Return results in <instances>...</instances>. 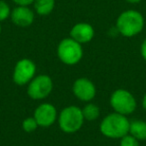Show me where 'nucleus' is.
<instances>
[{
    "mask_svg": "<svg viewBox=\"0 0 146 146\" xmlns=\"http://www.w3.org/2000/svg\"><path fill=\"white\" fill-rule=\"evenodd\" d=\"M130 121L127 116L112 112L100 122L99 130L103 136L110 139H121L129 133Z\"/></svg>",
    "mask_w": 146,
    "mask_h": 146,
    "instance_id": "f257e3e1",
    "label": "nucleus"
},
{
    "mask_svg": "<svg viewBox=\"0 0 146 146\" xmlns=\"http://www.w3.org/2000/svg\"><path fill=\"white\" fill-rule=\"evenodd\" d=\"M144 17L139 11L126 10L116 20V30L124 37H134L144 28Z\"/></svg>",
    "mask_w": 146,
    "mask_h": 146,
    "instance_id": "f03ea898",
    "label": "nucleus"
},
{
    "mask_svg": "<svg viewBox=\"0 0 146 146\" xmlns=\"http://www.w3.org/2000/svg\"><path fill=\"white\" fill-rule=\"evenodd\" d=\"M57 121L59 128L64 133L73 134L81 129L85 119L81 108L76 105H69L61 110Z\"/></svg>",
    "mask_w": 146,
    "mask_h": 146,
    "instance_id": "7ed1b4c3",
    "label": "nucleus"
},
{
    "mask_svg": "<svg viewBox=\"0 0 146 146\" xmlns=\"http://www.w3.org/2000/svg\"><path fill=\"white\" fill-rule=\"evenodd\" d=\"M57 56L65 65H76L83 57L82 44L71 37L62 39L57 46Z\"/></svg>",
    "mask_w": 146,
    "mask_h": 146,
    "instance_id": "20e7f679",
    "label": "nucleus"
},
{
    "mask_svg": "<svg viewBox=\"0 0 146 146\" xmlns=\"http://www.w3.org/2000/svg\"><path fill=\"white\" fill-rule=\"evenodd\" d=\"M109 103L114 112L125 116L132 114L137 108V101L134 95L123 88H119L112 92Z\"/></svg>",
    "mask_w": 146,
    "mask_h": 146,
    "instance_id": "39448f33",
    "label": "nucleus"
},
{
    "mask_svg": "<svg viewBox=\"0 0 146 146\" xmlns=\"http://www.w3.org/2000/svg\"><path fill=\"white\" fill-rule=\"evenodd\" d=\"M53 90V81L46 74L36 75L27 84V95L33 100L47 98Z\"/></svg>",
    "mask_w": 146,
    "mask_h": 146,
    "instance_id": "423d86ee",
    "label": "nucleus"
},
{
    "mask_svg": "<svg viewBox=\"0 0 146 146\" xmlns=\"http://www.w3.org/2000/svg\"><path fill=\"white\" fill-rule=\"evenodd\" d=\"M35 76H36V65L31 59L22 58L17 61L12 74V80L16 85H27Z\"/></svg>",
    "mask_w": 146,
    "mask_h": 146,
    "instance_id": "0eeeda50",
    "label": "nucleus"
},
{
    "mask_svg": "<svg viewBox=\"0 0 146 146\" xmlns=\"http://www.w3.org/2000/svg\"><path fill=\"white\" fill-rule=\"evenodd\" d=\"M33 117L38 123L39 127H50L58 118V112L57 109L53 104L48 103V102H43L39 104L34 110Z\"/></svg>",
    "mask_w": 146,
    "mask_h": 146,
    "instance_id": "6e6552de",
    "label": "nucleus"
},
{
    "mask_svg": "<svg viewBox=\"0 0 146 146\" xmlns=\"http://www.w3.org/2000/svg\"><path fill=\"white\" fill-rule=\"evenodd\" d=\"M72 92L77 99L82 102H91L96 96V86L90 79L80 77L74 81Z\"/></svg>",
    "mask_w": 146,
    "mask_h": 146,
    "instance_id": "1a4fd4ad",
    "label": "nucleus"
},
{
    "mask_svg": "<svg viewBox=\"0 0 146 146\" xmlns=\"http://www.w3.org/2000/svg\"><path fill=\"white\" fill-rule=\"evenodd\" d=\"M70 37L80 44H85L93 39L94 28L86 22L76 23L70 30Z\"/></svg>",
    "mask_w": 146,
    "mask_h": 146,
    "instance_id": "9d476101",
    "label": "nucleus"
},
{
    "mask_svg": "<svg viewBox=\"0 0 146 146\" xmlns=\"http://www.w3.org/2000/svg\"><path fill=\"white\" fill-rule=\"evenodd\" d=\"M10 18L16 26L29 27L34 22V12L28 6H17L11 11Z\"/></svg>",
    "mask_w": 146,
    "mask_h": 146,
    "instance_id": "9b49d317",
    "label": "nucleus"
},
{
    "mask_svg": "<svg viewBox=\"0 0 146 146\" xmlns=\"http://www.w3.org/2000/svg\"><path fill=\"white\" fill-rule=\"evenodd\" d=\"M129 134L132 135L138 141H145L146 140V121L144 120H133L130 122Z\"/></svg>",
    "mask_w": 146,
    "mask_h": 146,
    "instance_id": "f8f14e48",
    "label": "nucleus"
},
{
    "mask_svg": "<svg viewBox=\"0 0 146 146\" xmlns=\"http://www.w3.org/2000/svg\"><path fill=\"white\" fill-rule=\"evenodd\" d=\"M33 6L36 13L41 16H46L53 11L55 0H34Z\"/></svg>",
    "mask_w": 146,
    "mask_h": 146,
    "instance_id": "ddd939ff",
    "label": "nucleus"
},
{
    "mask_svg": "<svg viewBox=\"0 0 146 146\" xmlns=\"http://www.w3.org/2000/svg\"><path fill=\"white\" fill-rule=\"evenodd\" d=\"M82 113L86 121H94L100 116V108L95 103L87 102V104L82 108Z\"/></svg>",
    "mask_w": 146,
    "mask_h": 146,
    "instance_id": "4468645a",
    "label": "nucleus"
},
{
    "mask_svg": "<svg viewBox=\"0 0 146 146\" xmlns=\"http://www.w3.org/2000/svg\"><path fill=\"white\" fill-rule=\"evenodd\" d=\"M21 127H22L23 131L26 133H32V132L36 131V129L39 126L35 118L33 116H30V117H27L23 120L21 123Z\"/></svg>",
    "mask_w": 146,
    "mask_h": 146,
    "instance_id": "2eb2a0df",
    "label": "nucleus"
},
{
    "mask_svg": "<svg viewBox=\"0 0 146 146\" xmlns=\"http://www.w3.org/2000/svg\"><path fill=\"white\" fill-rule=\"evenodd\" d=\"M11 15V9L5 1L0 0V22L5 21Z\"/></svg>",
    "mask_w": 146,
    "mask_h": 146,
    "instance_id": "dca6fc26",
    "label": "nucleus"
},
{
    "mask_svg": "<svg viewBox=\"0 0 146 146\" xmlns=\"http://www.w3.org/2000/svg\"><path fill=\"white\" fill-rule=\"evenodd\" d=\"M119 146H140L139 141L129 133L120 139Z\"/></svg>",
    "mask_w": 146,
    "mask_h": 146,
    "instance_id": "f3484780",
    "label": "nucleus"
},
{
    "mask_svg": "<svg viewBox=\"0 0 146 146\" xmlns=\"http://www.w3.org/2000/svg\"><path fill=\"white\" fill-rule=\"evenodd\" d=\"M13 2L17 4V6H29L33 4L34 0H13Z\"/></svg>",
    "mask_w": 146,
    "mask_h": 146,
    "instance_id": "a211bd4d",
    "label": "nucleus"
},
{
    "mask_svg": "<svg viewBox=\"0 0 146 146\" xmlns=\"http://www.w3.org/2000/svg\"><path fill=\"white\" fill-rule=\"evenodd\" d=\"M140 54H141L142 58L146 61V38L143 40V42L141 43V46H140Z\"/></svg>",
    "mask_w": 146,
    "mask_h": 146,
    "instance_id": "6ab92c4d",
    "label": "nucleus"
},
{
    "mask_svg": "<svg viewBox=\"0 0 146 146\" xmlns=\"http://www.w3.org/2000/svg\"><path fill=\"white\" fill-rule=\"evenodd\" d=\"M142 107H143V109L145 110V112H146V94L143 96V98H142Z\"/></svg>",
    "mask_w": 146,
    "mask_h": 146,
    "instance_id": "aec40b11",
    "label": "nucleus"
},
{
    "mask_svg": "<svg viewBox=\"0 0 146 146\" xmlns=\"http://www.w3.org/2000/svg\"><path fill=\"white\" fill-rule=\"evenodd\" d=\"M126 1L129 3H132V4H136V3H139L141 0H126Z\"/></svg>",
    "mask_w": 146,
    "mask_h": 146,
    "instance_id": "412c9836",
    "label": "nucleus"
},
{
    "mask_svg": "<svg viewBox=\"0 0 146 146\" xmlns=\"http://www.w3.org/2000/svg\"><path fill=\"white\" fill-rule=\"evenodd\" d=\"M1 32H2V28H1V24H0V35H1Z\"/></svg>",
    "mask_w": 146,
    "mask_h": 146,
    "instance_id": "4be33fe9",
    "label": "nucleus"
}]
</instances>
